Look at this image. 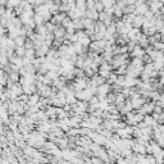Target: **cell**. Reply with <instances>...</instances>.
<instances>
[{"mask_svg":"<svg viewBox=\"0 0 164 164\" xmlns=\"http://www.w3.org/2000/svg\"><path fill=\"white\" fill-rule=\"evenodd\" d=\"M19 4H21V2H19V0H8V2H7V7H8L9 9H12V8L19 7Z\"/></svg>","mask_w":164,"mask_h":164,"instance_id":"29","label":"cell"},{"mask_svg":"<svg viewBox=\"0 0 164 164\" xmlns=\"http://www.w3.org/2000/svg\"><path fill=\"white\" fill-rule=\"evenodd\" d=\"M74 4H76V9H78V11L84 12V13L87 11V4H86V0H76Z\"/></svg>","mask_w":164,"mask_h":164,"instance_id":"20","label":"cell"},{"mask_svg":"<svg viewBox=\"0 0 164 164\" xmlns=\"http://www.w3.org/2000/svg\"><path fill=\"white\" fill-rule=\"evenodd\" d=\"M158 82H159L160 85L164 86V76H163V77H159V81H158Z\"/></svg>","mask_w":164,"mask_h":164,"instance_id":"41","label":"cell"},{"mask_svg":"<svg viewBox=\"0 0 164 164\" xmlns=\"http://www.w3.org/2000/svg\"><path fill=\"white\" fill-rule=\"evenodd\" d=\"M65 28L62 27V26H58L55 28V31L53 32V35H54V38H58V40H64V36H65Z\"/></svg>","mask_w":164,"mask_h":164,"instance_id":"11","label":"cell"},{"mask_svg":"<svg viewBox=\"0 0 164 164\" xmlns=\"http://www.w3.org/2000/svg\"><path fill=\"white\" fill-rule=\"evenodd\" d=\"M117 78H118V76L115 74L114 72H112V73H110V76L107 78V84H109L110 86H112V85H114L115 82H117Z\"/></svg>","mask_w":164,"mask_h":164,"instance_id":"28","label":"cell"},{"mask_svg":"<svg viewBox=\"0 0 164 164\" xmlns=\"http://www.w3.org/2000/svg\"><path fill=\"white\" fill-rule=\"evenodd\" d=\"M65 17H67L65 13H58V14H55V16L51 17L50 22L53 23V25H55V26H62V22H63V19Z\"/></svg>","mask_w":164,"mask_h":164,"instance_id":"10","label":"cell"},{"mask_svg":"<svg viewBox=\"0 0 164 164\" xmlns=\"http://www.w3.org/2000/svg\"><path fill=\"white\" fill-rule=\"evenodd\" d=\"M69 26H72V19L67 16L64 19H63V22H62V27H64V28H67V27H69Z\"/></svg>","mask_w":164,"mask_h":164,"instance_id":"34","label":"cell"},{"mask_svg":"<svg viewBox=\"0 0 164 164\" xmlns=\"http://www.w3.org/2000/svg\"><path fill=\"white\" fill-rule=\"evenodd\" d=\"M76 36H77V42H80L85 47H89V45L91 44V38L86 35L85 31H76Z\"/></svg>","mask_w":164,"mask_h":164,"instance_id":"6","label":"cell"},{"mask_svg":"<svg viewBox=\"0 0 164 164\" xmlns=\"http://www.w3.org/2000/svg\"><path fill=\"white\" fill-rule=\"evenodd\" d=\"M85 18H89V19H91V21L96 22L99 19V12H96L94 8L93 9H87L86 13H85Z\"/></svg>","mask_w":164,"mask_h":164,"instance_id":"13","label":"cell"},{"mask_svg":"<svg viewBox=\"0 0 164 164\" xmlns=\"http://www.w3.org/2000/svg\"><path fill=\"white\" fill-rule=\"evenodd\" d=\"M144 21H145V18H144V16H135V18H133V22H132V26L135 27V28H141L142 27V23H144Z\"/></svg>","mask_w":164,"mask_h":164,"instance_id":"19","label":"cell"},{"mask_svg":"<svg viewBox=\"0 0 164 164\" xmlns=\"http://www.w3.org/2000/svg\"><path fill=\"white\" fill-rule=\"evenodd\" d=\"M45 27H46V30H47V32H49V33H53V32H54V31H55V28H56L58 26H55V25H53V23H51V22H46V23H45Z\"/></svg>","mask_w":164,"mask_h":164,"instance_id":"33","label":"cell"},{"mask_svg":"<svg viewBox=\"0 0 164 164\" xmlns=\"http://www.w3.org/2000/svg\"><path fill=\"white\" fill-rule=\"evenodd\" d=\"M62 4H68V0H60Z\"/></svg>","mask_w":164,"mask_h":164,"instance_id":"42","label":"cell"},{"mask_svg":"<svg viewBox=\"0 0 164 164\" xmlns=\"http://www.w3.org/2000/svg\"><path fill=\"white\" fill-rule=\"evenodd\" d=\"M23 58H26V59H28V60L33 62V59H35V58H36V54H35V49L26 50V53H25V56H23Z\"/></svg>","mask_w":164,"mask_h":164,"instance_id":"26","label":"cell"},{"mask_svg":"<svg viewBox=\"0 0 164 164\" xmlns=\"http://www.w3.org/2000/svg\"><path fill=\"white\" fill-rule=\"evenodd\" d=\"M109 93H112V86L105 82V84L98 86V90H96V96H98L99 100H103V99L107 98V95Z\"/></svg>","mask_w":164,"mask_h":164,"instance_id":"4","label":"cell"},{"mask_svg":"<svg viewBox=\"0 0 164 164\" xmlns=\"http://www.w3.org/2000/svg\"><path fill=\"white\" fill-rule=\"evenodd\" d=\"M16 55L17 56H19V58H23L25 56V53H26V49L23 46H21V47H16Z\"/></svg>","mask_w":164,"mask_h":164,"instance_id":"31","label":"cell"},{"mask_svg":"<svg viewBox=\"0 0 164 164\" xmlns=\"http://www.w3.org/2000/svg\"><path fill=\"white\" fill-rule=\"evenodd\" d=\"M127 65H128V64H123V65L118 67V68L115 69L114 73L117 74V76H126V74H127Z\"/></svg>","mask_w":164,"mask_h":164,"instance_id":"24","label":"cell"},{"mask_svg":"<svg viewBox=\"0 0 164 164\" xmlns=\"http://www.w3.org/2000/svg\"><path fill=\"white\" fill-rule=\"evenodd\" d=\"M126 2H127V5H135L136 0H126Z\"/></svg>","mask_w":164,"mask_h":164,"instance_id":"40","label":"cell"},{"mask_svg":"<svg viewBox=\"0 0 164 164\" xmlns=\"http://www.w3.org/2000/svg\"><path fill=\"white\" fill-rule=\"evenodd\" d=\"M154 107H155V101H150V100H149V101H146V103L144 104L138 110H136V112L145 117V115L151 114V113L154 112Z\"/></svg>","mask_w":164,"mask_h":164,"instance_id":"5","label":"cell"},{"mask_svg":"<svg viewBox=\"0 0 164 164\" xmlns=\"http://www.w3.org/2000/svg\"><path fill=\"white\" fill-rule=\"evenodd\" d=\"M8 82V78H7V74H5V72L0 69V85H5Z\"/></svg>","mask_w":164,"mask_h":164,"instance_id":"32","label":"cell"},{"mask_svg":"<svg viewBox=\"0 0 164 164\" xmlns=\"http://www.w3.org/2000/svg\"><path fill=\"white\" fill-rule=\"evenodd\" d=\"M22 90H23V94H26L28 96L37 93V89H36L35 84H32V85H22Z\"/></svg>","mask_w":164,"mask_h":164,"instance_id":"12","label":"cell"},{"mask_svg":"<svg viewBox=\"0 0 164 164\" xmlns=\"http://www.w3.org/2000/svg\"><path fill=\"white\" fill-rule=\"evenodd\" d=\"M153 67H154V69L155 71H160V69H163L164 64L160 63V62H153Z\"/></svg>","mask_w":164,"mask_h":164,"instance_id":"36","label":"cell"},{"mask_svg":"<svg viewBox=\"0 0 164 164\" xmlns=\"http://www.w3.org/2000/svg\"><path fill=\"white\" fill-rule=\"evenodd\" d=\"M129 65H132L133 68L140 69V71L144 69V62L141 58H132V60L129 62Z\"/></svg>","mask_w":164,"mask_h":164,"instance_id":"14","label":"cell"},{"mask_svg":"<svg viewBox=\"0 0 164 164\" xmlns=\"http://www.w3.org/2000/svg\"><path fill=\"white\" fill-rule=\"evenodd\" d=\"M40 95H38L37 93L35 94H32L28 96V101H27V104H28V107H32V105H37V103L40 101Z\"/></svg>","mask_w":164,"mask_h":164,"instance_id":"18","label":"cell"},{"mask_svg":"<svg viewBox=\"0 0 164 164\" xmlns=\"http://www.w3.org/2000/svg\"><path fill=\"white\" fill-rule=\"evenodd\" d=\"M4 33H5V27L0 25V36H4Z\"/></svg>","mask_w":164,"mask_h":164,"instance_id":"39","label":"cell"},{"mask_svg":"<svg viewBox=\"0 0 164 164\" xmlns=\"http://www.w3.org/2000/svg\"><path fill=\"white\" fill-rule=\"evenodd\" d=\"M132 151L136 154V155H145L146 154V145H142V144H138L137 141H135L133 146H132Z\"/></svg>","mask_w":164,"mask_h":164,"instance_id":"7","label":"cell"},{"mask_svg":"<svg viewBox=\"0 0 164 164\" xmlns=\"http://www.w3.org/2000/svg\"><path fill=\"white\" fill-rule=\"evenodd\" d=\"M45 77H46V78H49L51 82L53 81H55L56 78H59V74H58V71H47V73L45 74Z\"/></svg>","mask_w":164,"mask_h":164,"instance_id":"22","label":"cell"},{"mask_svg":"<svg viewBox=\"0 0 164 164\" xmlns=\"http://www.w3.org/2000/svg\"><path fill=\"white\" fill-rule=\"evenodd\" d=\"M95 94L96 93H95L94 90L86 87L85 90L78 91V93H74V96H76V99L78 100V101H90L95 96Z\"/></svg>","mask_w":164,"mask_h":164,"instance_id":"1","label":"cell"},{"mask_svg":"<svg viewBox=\"0 0 164 164\" xmlns=\"http://www.w3.org/2000/svg\"><path fill=\"white\" fill-rule=\"evenodd\" d=\"M26 36H18V37H16L14 38V44H16V46L17 47H21V46H25V42H26Z\"/></svg>","mask_w":164,"mask_h":164,"instance_id":"23","label":"cell"},{"mask_svg":"<svg viewBox=\"0 0 164 164\" xmlns=\"http://www.w3.org/2000/svg\"><path fill=\"white\" fill-rule=\"evenodd\" d=\"M94 9H95V11L96 12H103L104 11V5H103V3H101L100 2V0H96V2H95V5H94Z\"/></svg>","mask_w":164,"mask_h":164,"instance_id":"30","label":"cell"},{"mask_svg":"<svg viewBox=\"0 0 164 164\" xmlns=\"http://www.w3.org/2000/svg\"><path fill=\"white\" fill-rule=\"evenodd\" d=\"M35 33H37L38 36H41V37L45 38V36H46L49 32H47L45 25H41V26H36V28H35Z\"/></svg>","mask_w":164,"mask_h":164,"instance_id":"21","label":"cell"},{"mask_svg":"<svg viewBox=\"0 0 164 164\" xmlns=\"http://www.w3.org/2000/svg\"><path fill=\"white\" fill-rule=\"evenodd\" d=\"M95 23L94 21H91L89 18H82V25H84V30H95ZM95 32V31H94Z\"/></svg>","mask_w":164,"mask_h":164,"instance_id":"16","label":"cell"},{"mask_svg":"<svg viewBox=\"0 0 164 164\" xmlns=\"http://www.w3.org/2000/svg\"><path fill=\"white\" fill-rule=\"evenodd\" d=\"M136 7V11H135V13L137 14V16H144L147 11H149V5L146 3H141L138 4V5H135Z\"/></svg>","mask_w":164,"mask_h":164,"instance_id":"15","label":"cell"},{"mask_svg":"<svg viewBox=\"0 0 164 164\" xmlns=\"http://www.w3.org/2000/svg\"><path fill=\"white\" fill-rule=\"evenodd\" d=\"M72 25L76 31H84V25H82V19H74L72 21Z\"/></svg>","mask_w":164,"mask_h":164,"instance_id":"25","label":"cell"},{"mask_svg":"<svg viewBox=\"0 0 164 164\" xmlns=\"http://www.w3.org/2000/svg\"><path fill=\"white\" fill-rule=\"evenodd\" d=\"M137 45L141 46L142 49H146V47L149 46V38H147V36H145L144 33H141L140 37L137 38Z\"/></svg>","mask_w":164,"mask_h":164,"instance_id":"17","label":"cell"},{"mask_svg":"<svg viewBox=\"0 0 164 164\" xmlns=\"http://www.w3.org/2000/svg\"><path fill=\"white\" fill-rule=\"evenodd\" d=\"M25 47L26 50H30V49H35V47H33V42H32V40L31 38H26V42H25Z\"/></svg>","mask_w":164,"mask_h":164,"instance_id":"35","label":"cell"},{"mask_svg":"<svg viewBox=\"0 0 164 164\" xmlns=\"http://www.w3.org/2000/svg\"><path fill=\"white\" fill-rule=\"evenodd\" d=\"M144 18L147 19V21H151V19H154V13L151 11H147L145 14H144Z\"/></svg>","mask_w":164,"mask_h":164,"instance_id":"37","label":"cell"},{"mask_svg":"<svg viewBox=\"0 0 164 164\" xmlns=\"http://www.w3.org/2000/svg\"><path fill=\"white\" fill-rule=\"evenodd\" d=\"M113 9H114V13H113V16L115 17V18H118V19H120L123 17V9H120V8H118L117 5H113Z\"/></svg>","mask_w":164,"mask_h":164,"instance_id":"27","label":"cell"},{"mask_svg":"<svg viewBox=\"0 0 164 164\" xmlns=\"http://www.w3.org/2000/svg\"><path fill=\"white\" fill-rule=\"evenodd\" d=\"M108 2H110V3H112L113 5H114V4H115V2H117V0H108Z\"/></svg>","mask_w":164,"mask_h":164,"instance_id":"43","label":"cell"},{"mask_svg":"<svg viewBox=\"0 0 164 164\" xmlns=\"http://www.w3.org/2000/svg\"><path fill=\"white\" fill-rule=\"evenodd\" d=\"M105 46H107V41L105 40H98V41H91V44L89 45L90 51L95 53V54H101L104 51Z\"/></svg>","mask_w":164,"mask_h":164,"instance_id":"3","label":"cell"},{"mask_svg":"<svg viewBox=\"0 0 164 164\" xmlns=\"http://www.w3.org/2000/svg\"><path fill=\"white\" fill-rule=\"evenodd\" d=\"M146 53H145V49H142L141 46H138V45H136L133 47V50L129 53V55H131L132 58H144V55H145Z\"/></svg>","mask_w":164,"mask_h":164,"instance_id":"9","label":"cell"},{"mask_svg":"<svg viewBox=\"0 0 164 164\" xmlns=\"http://www.w3.org/2000/svg\"><path fill=\"white\" fill-rule=\"evenodd\" d=\"M137 81H138L137 78L126 76V78H124V84H123V89H133V87H136Z\"/></svg>","mask_w":164,"mask_h":164,"instance_id":"8","label":"cell"},{"mask_svg":"<svg viewBox=\"0 0 164 164\" xmlns=\"http://www.w3.org/2000/svg\"><path fill=\"white\" fill-rule=\"evenodd\" d=\"M113 71V67L112 64L109 63V62H103L100 65H99V69H98V74L101 76L103 78H105V81H107V78L110 76V73H112Z\"/></svg>","mask_w":164,"mask_h":164,"instance_id":"2","label":"cell"},{"mask_svg":"<svg viewBox=\"0 0 164 164\" xmlns=\"http://www.w3.org/2000/svg\"><path fill=\"white\" fill-rule=\"evenodd\" d=\"M91 163H94V164H107L103 160H100L99 158H93V160H91Z\"/></svg>","mask_w":164,"mask_h":164,"instance_id":"38","label":"cell"}]
</instances>
